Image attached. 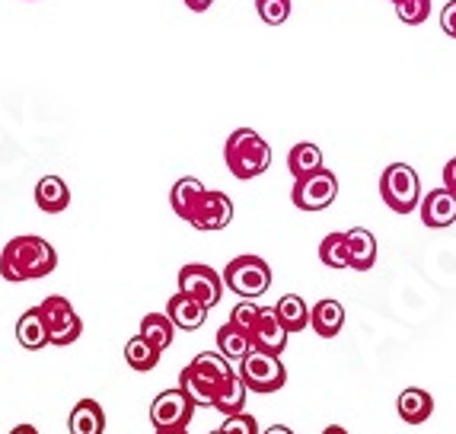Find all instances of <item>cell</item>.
I'll use <instances>...</instances> for the list:
<instances>
[{
  "instance_id": "cell-12",
  "label": "cell",
  "mask_w": 456,
  "mask_h": 434,
  "mask_svg": "<svg viewBox=\"0 0 456 434\" xmlns=\"http://www.w3.org/2000/svg\"><path fill=\"white\" fill-rule=\"evenodd\" d=\"M252 335V345L259 351H272V355H281L284 348H288V329H284V323L278 320V310L274 307H262L259 310V320H256V326L249 329Z\"/></svg>"
},
{
  "instance_id": "cell-7",
  "label": "cell",
  "mask_w": 456,
  "mask_h": 434,
  "mask_svg": "<svg viewBox=\"0 0 456 434\" xmlns=\"http://www.w3.org/2000/svg\"><path fill=\"white\" fill-rule=\"evenodd\" d=\"M38 310H42V320H45V326H48V339H52V345L64 348V345H74L77 339H80V332H84V320H80V313L70 307L68 298L52 294V298H45L42 304H38Z\"/></svg>"
},
{
  "instance_id": "cell-11",
  "label": "cell",
  "mask_w": 456,
  "mask_h": 434,
  "mask_svg": "<svg viewBox=\"0 0 456 434\" xmlns=\"http://www.w3.org/2000/svg\"><path fill=\"white\" fill-rule=\"evenodd\" d=\"M230 221H233V201H230L227 192L205 189V195L198 199L195 211H191V217L185 224H191L195 230H205V233H211V230L230 227Z\"/></svg>"
},
{
  "instance_id": "cell-37",
  "label": "cell",
  "mask_w": 456,
  "mask_h": 434,
  "mask_svg": "<svg viewBox=\"0 0 456 434\" xmlns=\"http://www.w3.org/2000/svg\"><path fill=\"white\" fill-rule=\"evenodd\" d=\"M262 434H294V431H290L288 425H272V428H265Z\"/></svg>"
},
{
  "instance_id": "cell-10",
  "label": "cell",
  "mask_w": 456,
  "mask_h": 434,
  "mask_svg": "<svg viewBox=\"0 0 456 434\" xmlns=\"http://www.w3.org/2000/svg\"><path fill=\"white\" fill-rule=\"evenodd\" d=\"M195 409L198 405L189 399L183 387L175 389H163L160 397L151 403V425L153 428H175V425H185L195 419Z\"/></svg>"
},
{
  "instance_id": "cell-26",
  "label": "cell",
  "mask_w": 456,
  "mask_h": 434,
  "mask_svg": "<svg viewBox=\"0 0 456 434\" xmlns=\"http://www.w3.org/2000/svg\"><path fill=\"white\" fill-rule=\"evenodd\" d=\"M274 310H278V320L284 323L288 332H304V329L310 326V307H306V300L300 298V294H284V298L274 304Z\"/></svg>"
},
{
  "instance_id": "cell-21",
  "label": "cell",
  "mask_w": 456,
  "mask_h": 434,
  "mask_svg": "<svg viewBox=\"0 0 456 434\" xmlns=\"http://www.w3.org/2000/svg\"><path fill=\"white\" fill-rule=\"evenodd\" d=\"M201 195H205L201 179H195V176H183V179H175L173 189H169V205H173V211L179 214L183 221H189Z\"/></svg>"
},
{
  "instance_id": "cell-29",
  "label": "cell",
  "mask_w": 456,
  "mask_h": 434,
  "mask_svg": "<svg viewBox=\"0 0 456 434\" xmlns=\"http://www.w3.org/2000/svg\"><path fill=\"white\" fill-rule=\"evenodd\" d=\"M431 13V0H395V16L403 20L405 26H419Z\"/></svg>"
},
{
  "instance_id": "cell-39",
  "label": "cell",
  "mask_w": 456,
  "mask_h": 434,
  "mask_svg": "<svg viewBox=\"0 0 456 434\" xmlns=\"http://www.w3.org/2000/svg\"><path fill=\"white\" fill-rule=\"evenodd\" d=\"M322 434H348V431H345L342 425H329V428H326V431H322Z\"/></svg>"
},
{
  "instance_id": "cell-23",
  "label": "cell",
  "mask_w": 456,
  "mask_h": 434,
  "mask_svg": "<svg viewBox=\"0 0 456 434\" xmlns=\"http://www.w3.org/2000/svg\"><path fill=\"white\" fill-rule=\"evenodd\" d=\"M246 397H249V387H246L243 377H240V371H236L221 383V389H217V399H214V409L221 412V415L243 412L246 409Z\"/></svg>"
},
{
  "instance_id": "cell-19",
  "label": "cell",
  "mask_w": 456,
  "mask_h": 434,
  "mask_svg": "<svg viewBox=\"0 0 456 434\" xmlns=\"http://www.w3.org/2000/svg\"><path fill=\"white\" fill-rule=\"evenodd\" d=\"M16 342L23 345L26 351H38V348H45V345H52L48 326H45V320H42V310H38V307H29V310L20 316V323H16Z\"/></svg>"
},
{
  "instance_id": "cell-38",
  "label": "cell",
  "mask_w": 456,
  "mask_h": 434,
  "mask_svg": "<svg viewBox=\"0 0 456 434\" xmlns=\"http://www.w3.org/2000/svg\"><path fill=\"white\" fill-rule=\"evenodd\" d=\"M10 434H38V431H36V428H32V425H16Z\"/></svg>"
},
{
  "instance_id": "cell-20",
  "label": "cell",
  "mask_w": 456,
  "mask_h": 434,
  "mask_svg": "<svg viewBox=\"0 0 456 434\" xmlns=\"http://www.w3.org/2000/svg\"><path fill=\"white\" fill-rule=\"evenodd\" d=\"M348 256H351V268L354 272H367L377 262V236L367 227H351L348 233Z\"/></svg>"
},
{
  "instance_id": "cell-9",
  "label": "cell",
  "mask_w": 456,
  "mask_h": 434,
  "mask_svg": "<svg viewBox=\"0 0 456 434\" xmlns=\"http://www.w3.org/2000/svg\"><path fill=\"white\" fill-rule=\"evenodd\" d=\"M224 274L214 272L211 266H201V262H189V266L179 268V291L189 294V298L201 300V304L211 310V307L221 304L224 298Z\"/></svg>"
},
{
  "instance_id": "cell-2",
  "label": "cell",
  "mask_w": 456,
  "mask_h": 434,
  "mask_svg": "<svg viewBox=\"0 0 456 434\" xmlns=\"http://www.w3.org/2000/svg\"><path fill=\"white\" fill-rule=\"evenodd\" d=\"M230 373H236L230 367V361L224 358L221 351H201L198 358H191L189 364L179 371V387L189 393V399L198 409H214L217 389L227 381Z\"/></svg>"
},
{
  "instance_id": "cell-36",
  "label": "cell",
  "mask_w": 456,
  "mask_h": 434,
  "mask_svg": "<svg viewBox=\"0 0 456 434\" xmlns=\"http://www.w3.org/2000/svg\"><path fill=\"white\" fill-rule=\"evenodd\" d=\"M157 434H189L185 425H175V428H157Z\"/></svg>"
},
{
  "instance_id": "cell-41",
  "label": "cell",
  "mask_w": 456,
  "mask_h": 434,
  "mask_svg": "<svg viewBox=\"0 0 456 434\" xmlns=\"http://www.w3.org/2000/svg\"><path fill=\"white\" fill-rule=\"evenodd\" d=\"M393 4H395V0H393Z\"/></svg>"
},
{
  "instance_id": "cell-40",
  "label": "cell",
  "mask_w": 456,
  "mask_h": 434,
  "mask_svg": "<svg viewBox=\"0 0 456 434\" xmlns=\"http://www.w3.org/2000/svg\"><path fill=\"white\" fill-rule=\"evenodd\" d=\"M211 434H224V431H221V428H217V431H211Z\"/></svg>"
},
{
  "instance_id": "cell-3",
  "label": "cell",
  "mask_w": 456,
  "mask_h": 434,
  "mask_svg": "<svg viewBox=\"0 0 456 434\" xmlns=\"http://www.w3.org/2000/svg\"><path fill=\"white\" fill-rule=\"evenodd\" d=\"M224 160H227V169L236 176V179H256L268 169L272 163V147L268 141L252 128H236L233 135L227 137L224 144Z\"/></svg>"
},
{
  "instance_id": "cell-13",
  "label": "cell",
  "mask_w": 456,
  "mask_h": 434,
  "mask_svg": "<svg viewBox=\"0 0 456 434\" xmlns=\"http://www.w3.org/2000/svg\"><path fill=\"white\" fill-rule=\"evenodd\" d=\"M421 224L425 227H450V224L456 221V195L444 185V189H431L428 195H421Z\"/></svg>"
},
{
  "instance_id": "cell-32",
  "label": "cell",
  "mask_w": 456,
  "mask_h": 434,
  "mask_svg": "<svg viewBox=\"0 0 456 434\" xmlns=\"http://www.w3.org/2000/svg\"><path fill=\"white\" fill-rule=\"evenodd\" d=\"M259 310H262V307L256 304V300L240 298V304L230 310V323H236V326H243L246 332H249V329L256 326V320H259Z\"/></svg>"
},
{
  "instance_id": "cell-5",
  "label": "cell",
  "mask_w": 456,
  "mask_h": 434,
  "mask_svg": "<svg viewBox=\"0 0 456 434\" xmlns=\"http://www.w3.org/2000/svg\"><path fill=\"white\" fill-rule=\"evenodd\" d=\"M240 377L249 387V393H262V397H272L288 383V367L281 364V355H272V351L252 348L243 361H240Z\"/></svg>"
},
{
  "instance_id": "cell-1",
  "label": "cell",
  "mask_w": 456,
  "mask_h": 434,
  "mask_svg": "<svg viewBox=\"0 0 456 434\" xmlns=\"http://www.w3.org/2000/svg\"><path fill=\"white\" fill-rule=\"evenodd\" d=\"M54 268H58V252L45 236H13L0 252V278L4 282H36V278L52 274Z\"/></svg>"
},
{
  "instance_id": "cell-16",
  "label": "cell",
  "mask_w": 456,
  "mask_h": 434,
  "mask_svg": "<svg viewBox=\"0 0 456 434\" xmlns=\"http://www.w3.org/2000/svg\"><path fill=\"white\" fill-rule=\"evenodd\" d=\"M36 205L45 214H61L70 205V189L61 176H42L36 183Z\"/></svg>"
},
{
  "instance_id": "cell-34",
  "label": "cell",
  "mask_w": 456,
  "mask_h": 434,
  "mask_svg": "<svg viewBox=\"0 0 456 434\" xmlns=\"http://www.w3.org/2000/svg\"><path fill=\"white\" fill-rule=\"evenodd\" d=\"M444 185L456 195V157L453 160H447V167H444Z\"/></svg>"
},
{
  "instance_id": "cell-33",
  "label": "cell",
  "mask_w": 456,
  "mask_h": 434,
  "mask_svg": "<svg viewBox=\"0 0 456 434\" xmlns=\"http://www.w3.org/2000/svg\"><path fill=\"white\" fill-rule=\"evenodd\" d=\"M441 29L447 32L450 38H456V0L444 4V10H441Z\"/></svg>"
},
{
  "instance_id": "cell-27",
  "label": "cell",
  "mask_w": 456,
  "mask_h": 434,
  "mask_svg": "<svg viewBox=\"0 0 456 434\" xmlns=\"http://www.w3.org/2000/svg\"><path fill=\"white\" fill-rule=\"evenodd\" d=\"M141 335H144L151 345H157L160 351H167L169 345H173L175 323L169 320V313H147L144 320H141Z\"/></svg>"
},
{
  "instance_id": "cell-28",
  "label": "cell",
  "mask_w": 456,
  "mask_h": 434,
  "mask_svg": "<svg viewBox=\"0 0 456 434\" xmlns=\"http://www.w3.org/2000/svg\"><path fill=\"white\" fill-rule=\"evenodd\" d=\"M320 259L329 268H351L348 256V236L345 233H326V240L320 243Z\"/></svg>"
},
{
  "instance_id": "cell-4",
  "label": "cell",
  "mask_w": 456,
  "mask_h": 434,
  "mask_svg": "<svg viewBox=\"0 0 456 434\" xmlns=\"http://www.w3.org/2000/svg\"><path fill=\"white\" fill-rule=\"evenodd\" d=\"M380 199L389 211L411 214L421 205V179L409 163H389L380 173Z\"/></svg>"
},
{
  "instance_id": "cell-35",
  "label": "cell",
  "mask_w": 456,
  "mask_h": 434,
  "mask_svg": "<svg viewBox=\"0 0 456 434\" xmlns=\"http://www.w3.org/2000/svg\"><path fill=\"white\" fill-rule=\"evenodd\" d=\"M214 0H185V7L191 10V13H205V10H211Z\"/></svg>"
},
{
  "instance_id": "cell-15",
  "label": "cell",
  "mask_w": 456,
  "mask_h": 434,
  "mask_svg": "<svg viewBox=\"0 0 456 434\" xmlns=\"http://www.w3.org/2000/svg\"><path fill=\"white\" fill-rule=\"evenodd\" d=\"M310 326L320 339H335L345 329V307L338 300L326 298L310 307Z\"/></svg>"
},
{
  "instance_id": "cell-25",
  "label": "cell",
  "mask_w": 456,
  "mask_h": 434,
  "mask_svg": "<svg viewBox=\"0 0 456 434\" xmlns=\"http://www.w3.org/2000/svg\"><path fill=\"white\" fill-rule=\"evenodd\" d=\"M326 163H322V151L313 141H300V144L290 147L288 153V169L294 179H300V176H310L316 173V169H322Z\"/></svg>"
},
{
  "instance_id": "cell-8",
  "label": "cell",
  "mask_w": 456,
  "mask_h": 434,
  "mask_svg": "<svg viewBox=\"0 0 456 434\" xmlns=\"http://www.w3.org/2000/svg\"><path fill=\"white\" fill-rule=\"evenodd\" d=\"M335 199H338V179H335L332 169L322 167V169H316V173L294 179L290 201H294L300 211H326Z\"/></svg>"
},
{
  "instance_id": "cell-6",
  "label": "cell",
  "mask_w": 456,
  "mask_h": 434,
  "mask_svg": "<svg viewBox=\"0 0 456 434\" xmlns=\"http://www.w3.org/2000/svg\"><path fill=\"white\" fill-rule=\"evenodd\" d=\"M224 284L233 291L236 298L256 300L272 288V268L262 256H236L224 268Z\"/></svg>"
},
{
  "instance_id": "cell-17",
  "label": "cell",
  "mask_w": 456,
  "mask_h": 434,
  "mask_svg": "<svg viewBox=\"0 0 456 434\" xmlns=\"http://www.w3.org/2000/svg\"><path fill=\"white\" fill-rule=\"evenodd\" d=\"M395 412H399V419L409 422V425H421V422L431 419L434 397L428 393V389L409 387L399 393V399H395Z\"/></svg>"
},
{
  "instance_id": "cell-14",
  "label": "cell",
  "mask_w": 456,
  "mask_h": 434,
  "mask_svg": "<svg viewBox=\"0 0 456 434\" xmlns=\"http://www.w3.org/2000/svg\"><path fill=\"white\" fill-rule=\"evenodd\" d=\"M167 313H169V320L175 323V329H185V332H195V329H201L208 320V307L201 304V300L183 294V291L167 300Z\"/></svg>"
},
{
  "instance_id": "cell-30",
  "label": "cell",
  "mask_w": 456,
  "mask_h": 434,
  "mask_svg": "<svg viewBox=\"0 0 456 434\" xmlns=\"http://www.w3.org/2000/svg\"><path fill=\"white\" fill-rule=\"evenodd\" d=\"M256 13H259L262 23L281 26L290 16V0H256Z\"/></svg>"
},
{
  "instance_id": "cell-24",
  "label": "cell",
  "mask_w": 456,
  "mask_h": 434,
  "mask_svg": "<svg viewBox=\"0 0 456 434\" xmlns=\"http://www.w3.org/2000/svg\"><path fill=\"white\" fill-rule=\"evenodd\" d=\"M160 355H163V351L157 348V345L147 342L141 332H137L134 339H128V345H125V361H128V367H131V371H137V373L153 371V367L160 364Z\"/></svg>"
},
{
  "instance_id": "cell-18",
  "label": "cell",
  "mask_w": 456,
  "mask_h": 434,
  "mask_svg": "<svg viewBox=\"0 0 456 434\" xmlns=\"http://www.w3.org/2000/svg\"><path fill=\"white\" fill-rule=\"evenodd\" d=\"M68 431L70 434H102L106 431V412H102V405H99L96 399L84 397L70 409Z\"/></svg>"
},
{
  "instance_id": "cell-22",
  "label": "cell",
  "mask_w": 456,
  "mask_h": 434,
  "mask_svg": "<svg viewBox=\"0 0 456 434\" xmlns=\"http://www.w3.org/2000/svg\"><path fill=\"white\" fill-rule=\"evenodd\" d=\"M252 348H256V345H252V335L246 332L243 326L227 323V326L217 329V351H221L227 361H243Z\"/></svg>"
},
{
  "instance_id": "cell-31",
  "label": "cell",
  "mask_w": 456,
  "mask_h": 434,
  "mask_svg": "<svg viewBox=\"0 0 456 434\" xmlns=\"http://www.w3.org/2000/svg\"><path fill=\"white\" fill-rule=\"evenodd\" d=\"M224 434H262L259 431V422H256V415H249V412H233V415H224V425H221Z\"/></svg>"
}]
</instances>
